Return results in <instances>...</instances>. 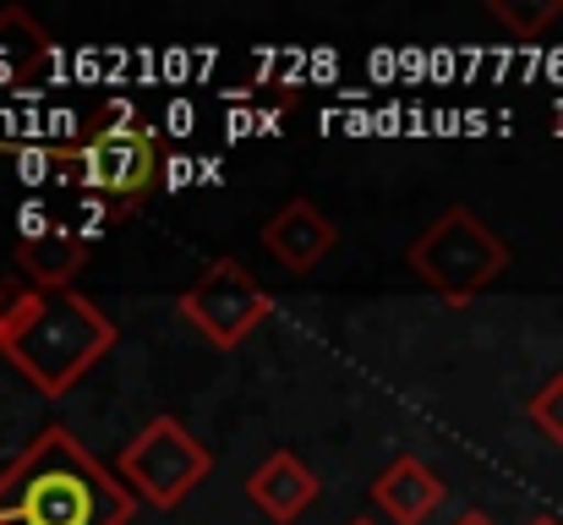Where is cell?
<instances>
[{
	"label": "cell",
	"instance_id": "6da1fadb",
	"mask_svg": "<svg viewBox=\"0 0 563 525\" xmlns=\"http://www.w3.org/2000/svg\"><path fill=\"white\" fill-rule=\"evenodd\" d=\"M121 346L115 318L71 291H44L27 280L0 285V356L33 383L44 400H66L110 350Z\"/></svg>",
	"mask_w": 563,
	"mask_h": 525
},
{
	"label": "cell",
	"instance_id": "7a4b0ae2",
	"mask_svg": "<svg viewBox=\"0 0 563 525\" xmlns=\"http://www.w3.org/2000/svg\"><path fill=\"white\" fill-rule=\"evenodd\" d=\"M137 499L71 427H44L0 471V525H132Z\"/></svg>",
	"mask_w": 563,
	"mask_h": 525
},
{
	"label": "cell",
	"instance_id": "3957f363",
	"mask_svg": "<svg viewBox=\"0 0 563 525\" xmlns=\"http://www.w3.org/2000/svg\"><path fill=\"white\" fill-rule=\"evenodd\" d=\"M55 171L77 181L88 197H99V208L110 219H126L159 186V138L126 105H115L104 127L93 121L88 138L55 149Z\"/></svg>",
	"mask_w": 563,
	"mask_h": 525
},
{
	"label": "cell",
	"instance_id": "277c9868",
	"mask_svg": "<svg viewBox=\"0 0 563 525\" xmlns=\"http://www.w3.org/2000/svg\"><path fill=\"white\" fill-rule=\"evenodd\" d=\"M410 274L438 291L449 307H471L482 291H493L509 269V241L465 203H449L410 247H405Z\"/></svg>",
	"mask_w": 563,
	"mask_h": 525
},
{
	"label": "cell",
	"instance_id": "5b68a950",
	"mask_svg": "<svg viewBox=\"0 0 563 525\" xmlns=\"http://www.w3.org/2000/svg\"><path fill=\"white\" fill-rule=\"evenodd\" d=\"M213 455L202 449V438L176 416H154L137 438H126V449L115 455V477L126 482L132 499L154 504V510H176L208 482Z\"/></svg>",
	"mask_w": 563,
	"mask_h": 525
},
{
	"label": "cell",
	"instance_id": "8992f818",
	"mask_svg": "<svg viewBox=\"0 0 563 525\" xmlns=\"http://www.w3.org/2000/svg\"><path fill=\"white\" fill-rule=\"evenodd\" d=\"M176 307H181V318H187L213 350L246 346V340L268 324V313H274L268 291H263V285L246 274V263H235V258L202 263V274L176 296Z\"/></svg>",
	"mask_w": 563,
	"mask_h": 525
},
{
	"label": "cell",
	"instance_id": "52a82bcc",
	"mask_svg": "<svg viewBox=\"0 0 563 525\" xmlns=\"http://www.w3.org/2000/svg\"><path fill=\"white\" fill-rule=\"evenodd\" d=\"M257 241H263V252H268L285 274H312V269L334 252L340 225H334L312 197H290V203H279V208L263 219Z\"/></svg>",
	"mask_w": 563,
	"mask_h": 525
},
{
	"label": "cell",
	"instance_id": "ba28073f",
	"mask_svg": "<svg viewBox=\"0 0 563 525\" xmlns=\"http://www.w3.org/2000/svg\"><path fill=\"white\" fill-rule=\"evenodd\" d=\"M88 252H93V230H71L38 214H27L16 236V269L27 285H44V291H71L77 274L88 269Z\"/></svg>",
	"mask_w": 563,
	"mask_h": 525
},
{
	"label": "cell",
	"instance_id": "9c48e42d",
	"mask_svg": "<svg viewBox=\"0 0 563 525\" xmlns=\"http://www.w3.org/2000/svg\"><path fill=\"white\" fill-rule=\"evenodd\" d=\"M318 493H323V482H318V477L307 471V460L290 455V449H274V455L246 477V499L279 525L301 521V515L318 504Z\"/></svg>",
	"mask_w": 563,
	"mask_h": 525
},
{
	"label": "cell",
	"instance_id": "30bf717a",
	"mask_svg": "<svg viewBox=\"0 0 563 525\" xmlns=\"http://www.w3.org/2000/svg\"><path fill=\"white\" fill-rule=\"evenodd\" d=\"M373 504L394 525H421L438 504H443V477H438L427 460L399 455V460L383 466V477L373 482Z\"/></svg>",
	"mask_w": 563,
	"mask_h": 525
},
{
	"label": "cell",
	"instance_id": "8fae6325",
	"mask_svg": "<svg viewBox=\"0 0 563 525\" xmlns=\"http://www.w3.org/2000/svg\"><path fill=\"white\" fill-rule=\"evenodd\" d=\"M49 33L33 22V11L11 6L0 11V83H27L44 61H49Z\"/></svg>",
	"mask_w": 563,
	"mask_h": 525
},
{
	"label": "cell",
	"instance_id": "7c38bea8",
	"mask_svg": "<svg viewBox=\"0 0 563 525\" xmlns=\"http://www.w3.org/2000/svg\"><path fill=\"white\" fill-rule=\"evenodd\" d=\"M487 17L526 44V39H537V33H548L559 22L563 0H487Z\"/></svg>",
	"mask_w": 563,
	"mask_h": 525
},
{
	"label": "cell",
	"instance_id": "4fadbf2b",
	"mask_svg": "<svg viewBox=\"0 0 563 525\" xmlns=\"http://www.w3.org/2000/svg\"><path fill=\"white\" fill-rule=\"evenodd\" d=\"M526 416H531V427H537L553 449H563V372H553V378L531 394Z\"/></svg>",
	"mask_w": 563,
	"mask_h": 525
},
{
	"label": "cell",
	"instance_id": "5bb4252c",
	"mask_svg": "<svg viewBox=\"0 0 563 525\" xmlns=\"http://www.w3.org/2000/svg\"><path fill=\"white\" fill-rule=\"evenodd\" d=\"M454 525H493V521H487L482 510H465V515H460V521H454Z\"/></svg>",
	"mask_w": 563,
	"mask_h": 525
},
{
	"label": "cell",
	"instance_id": "9a60e30c",
	"mask_svg": "<svg viewBox=\"0 0 563 525\" xmlns=\"http://www.w3.org/2000/svg\"><path fill=\"white\" fill-rule=\"evenodd\" d=\"M531 525H563V521H553V515H537V521H531Z\"/></svg>",
	"mask_w": 563,
	"mask_h": 525
},
{
	"label": "cell",
	"instance_id": "2e32d148",
	"mask_svg": "<svg viewBox=\"0 0 563 525\" xmlns=\"http://www.w3.org/2000/svg\"><path fill=\"white\" fill-rule=\"evenodd\" d=\"M345 525H373V521H345Z\"/></svg>",
	"mask_w": 563,
	"mask_h": 525
}]
</instances>
